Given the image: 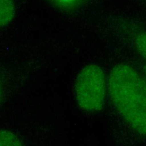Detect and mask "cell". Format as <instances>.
Wrapping results in <instances>:
<instances>
[{
  "label": "cell",
  "instance_id": "cell-6",
  "mask_svg": "<svg viewBox=\"0 0 146 146\" xmlns=\"http://www.w3.org/2000/svg\"><path fill=\"white\" fill-rule=\"evenodd\" d=\"M135 44L140 54L146 59V31L140 34L136 37Z\"/></svg>",
  "mask_w": 146,
  "mask_h": 146
},
{
  "label": "cell",
  "instance_id": "cell-8",
  "mask_svg": "<svg viewBox=\"0 0 146 146\" xmlns=\"http://www.w3.org/2000/svg\"><path fill=\"white\" fill-rule=\"evenodd\" d=\"M0 98H1V88H0Z\"/></svg>",
  "mask_w": 146,
  "mask_h": 146
},
{
  "label": "cell",
  "instance_id": "cell-4",
  "mask_svg": "<svg viewBox=\"0 0 146 146\" xmlns=\"http://www.w3.org/2000/svg\"><path fill=\"white\" fill-rule=\"evenodd\" d=\"M52 5L66 11H73L87 4L91 0H48Z\"/></svg>",
  "mask_w": 146,
  "mask_h": 146
},
{
  "label": "cell",
  "instance_id": "cell-3",
  "mask_svg": "<svg viewBox=\"0 0 146 146\" xmlns=\"http://www.w3.org/2000/svg\"><path fill=\"white\" fill-rule=\"evenodd\" d=\"M15 13L13 0H0V27L9 23Z\"/></svg>",
  "mask_w": 146,
  "mask_h": 146
},
{
  "label": "cell",
  "instance_id": "cell-7",
  "mask_svg": "<svg viewBox=\"0 0 146 146\" xmlns=\"http://www.w3.org/2000/svg\"><path fill=\"white\" fill-rule=\"evenodd\" d=\"M144 72H145V75H146V65H145V67H144Z\"/></svg>",
  "mask_w": 146,
  "mask_h": 146
},
{
  "label": "cell",
  "instance_id": "cell-1",
  "mask_svg": "<svg viewBox=\"0 0 146 146\" xmlns=\"http://www.w3.org/2000/svg\"><path fill=\"white\" fill-rule=\"evenodd\" d=\"M108 87L119 113L133 129L146 135V80L130 66L120 64L112 70Z\"/></svg>",
  "mask_w": 146,
  "mask_h": 146
},
{
  "label": "cell",
  "instance_id": "cell-5",
  "mask_svg": "<svg viewBox=\"0 0 146 146\" xmlns=\"http://www.w3.org/2000/svg\"><path fill=\"white\" fill-rule=\"evenodd\" d=\"M0 146H22L18 138L12 132L0 130Z\"/></svg>",
  "mask_w": 146,
  "mask_h": 146
},
{
  "label": "cell",
  "instance_id": "cell-2",
  "mask_svg": "<svg viewBox=\"0 0 146 146\" xmlns=\"http://www.w3.org/2000/svg\"><path fill=\"white\" fill-rule=\"evenodd\" d=\"M75 92L79 106L87 111H98L104 105L106 94V79L99 66L90 64L78 74Z\"/></svg>",
  "mask_w": 146,
  "mask_h": 146
}]
</instances>
